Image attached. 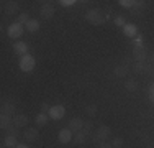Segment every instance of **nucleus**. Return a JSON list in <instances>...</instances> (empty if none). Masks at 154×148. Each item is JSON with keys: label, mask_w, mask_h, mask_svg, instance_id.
Here are the masks:
<instances>
[{"label": "nucleus", "mask_w": 154, "mask_h": 148, "mask_svg": "<svg viewBox=\"0 0 154 148\" xmlns=\"http://www.w3.org/2000/svg\"><path fill=\"white\" fill-rule=\"evenodd\" d=\"M85 20L89 21V23L95 25V27H98V25H102L105 21V17H103V13H102L100 8H90L89 12L85 13Z\"/></svg>", "instance_id": "f257e3e1"}, {"label": "nucleus", "mask_w": 154, "mask_h": 148, "mask_svg": "<svg viewBox=\"0 0 154 148\" xmlns=\"http://www.w3.org/2000/svg\"><path fill=\"white\" fill-rule=\"evenodd\" d=\"M18 64H20V69H21L23 72H30V71H33V69H35L36 59L33 58L30 53H28V54H25V56L20 58V63H18Z\"/></svg>", "instance_id": "f03ea898"}, {"label": "nucleus", "mask_w": 154, "mask_h": 148, "mask_svg": "<svg viewBox=\"0 0 154 148\" xmlns=\"http://www.w3.org/2000/svg\"><path fill=\"white\" fill-rule=\"evenodd\" d=\"M25 28L21 23H18V21H15V23H10L8 28H7V35H8V38L12 40H18L21 35H23Z\"/></svg>", "instance_id": "7ed1b4c3"}, {"label": "nucleus", "mask_w": 154, "mask_h": 148, "mask_svg": "<svg viewBox=\"0 0 154 148\" xmlns=\"http://www.w3.org/2000/svg\"><path fill=\"white\" fill-rule=\"evenodd\" d=\"M49 118H53V120H61L62 117L66 115V109H64V105H61V104H57V105H53L49 109Z\"/></svg>", "instance_id": "20e7f679"}, {"label": "nucleus", "mask_w": 154, "mask_h": 148, "mask_svg": "<svg viewBox=\"0 0 154 148\" xmlns=\"http://www.w3.org/2000/svg\"><path fill=\"white\" fill-rule=\"evenodd\" d=\"M148 50L144 46H134L133 48V58L134 61H139V63H146L148 61Z\"/></svg>", "instance_id": "39448f33"}, {"label": "nucleus", "mask_w": 154, "mask_h": 148, "mask_svg": "<svg viewBox=\"0 0 154 148\" xmlns=\"http://www.w3.org/2000/svg\"><path fill=\"white\" fill-rule=\"evenodd\" d=\"M112 135V128L108 127V125H102L100 128L97 130V135H95V142H105V140L108 138V137Z\"/></svg>", "instance_id": "423d86ee"}, {"label": "nucleus", "mask_w": 154, "mask_h": 148, "mask_svg": "<svg viewBox=\"0 0 154 148\" xmlns=\"http://www.w3.org/2000/svg\"><path fill=\"white\" fill-rule=\"evenodd\" d=\"M72 138H74V132H72L71 128H62V130H59V133H57L59 143H69Z\"/></svg>", "instance_id": "0eeeda50"}, {"label": "nucleus", "mask_w": 154, "mask_h": 148, "mask_svg": "<svg viewBox=\"0 0 154 148\" xmlns=\"http://www.w3.org/2000/svg\"><path fill=\"white\" fill-rule=\"evenodd\" d=\"M39 15H41V18H45V20L53 18L54 17V7L51 5V3H43L41 8H39Z\"/></svg>", "instance_id": "6e6552de"}, {"label": "nucleus", "mask_w": 154, "mask_h": 148, "mask_svg": "<svg viewBox=\"0 0 154 148\" xmlns=\"http://www.w3.org/2000/svg\"><path fill=\"white\" fill-rule=\"evenodd\" d=\"M3 13L10 15V17L17 15L18 13V3L17 2H5L3 3Z\"/></svg>", "instance_id": "1a4fd4ad"}, {"label": "nucleus", "mask_w": 154, "mask_h": 148, "mask_svg": "<svg viewBox=\"0 0 154 148\" xmlns=\"http://www.w3.org/2000/svg\"><path fill=\"white\" fill-rule=\"evenodd\" d=\"M123 35L128 36V38H134L138 35V27L134 23H126L123 27Z\"/></svg>", "instance_id": "9d476101"}, {"label": "nucleus", "mask_w": 154, "mask_h": 148, "mask_svg": "<svg viewBox=\"0 0 154 148\" xmlns=\"http://www.w3.org/2000/svg\"><path fill=\"white\" fill-rule=\"evenodd\" d=\"M13 51L21 58V56H25V54H28V44L23 43V41H17V43H13Z\"/></svg>", "instance_id": "9b49d317"}, {"label": "nucleus", "mask_w": 154, "mask_h": 148, "mask_svg": "<svg viewBox=\"0 0 154 148\" xmlns=\"http://www.w3.org/2000/svg\"><path fill=\"white\" fill-rule=\"evenodd\" d=\"M84 124H85V122L82 120V118H71V122H69V127L67 128H71L72 132H79V130H82L84 128Z\"/></svg>", "instance_id": "f8f14e48"}, {"label": "nucleus", "mask_w": 154, "mask_h": 148, "mask_svg": "<svg viewBox=\"0 0 154 148\" xmlns=\"http://www.w3.org/2000/svg\"><path fill=\"white\" fill-rule=\"evenodd\" d=\"M38 130H36V127H31V128H26L23 133V137H25V140L26 142H36V138H38Z\"/></svg>", "instance_id": "ddd939ff"}, {"label": "nucleus", "mask_w": 154, "mask_h": 148, "mask_svg": "<svg viewBox=\"0 0 154 148\" xmlns=\"http://www.w3.org/2000/svg\"><path fill=\"white\" fill-rule=\"evenodd\" d=\"M13 125H17L18 128H23L28 125V117L23 115V114H18V115L13 117Z\"/></svg>", "instance_id": "4468645a"}, {"label": "nucleus", "mask_w": 154, "mask_h": 148, "mask_svg": "<svg viewBox=\"0 0 154 148\" xmlns=\"http://www.w3.org/2000/svg\"><path fill=\"white\" fill-rule=\"evenodd\" d=\"M128 71H130V68H128V66H125V64H120V66H116V68L113 69V72H115V76H116V77H120V79H123V77H126Z\"/></svg>", "instance_id": "2eb2a0df"}, {"label": "nucleus", "mask_w": 154, "mask_h": 148, "mask_svg": "<svg viewBox=\"0 0 154 148\" xmlns=\"http://www.w3.org/2000/svg\"><path fill=\"white\" fill-rule=\"evenodd\" d=\"M87 137H89V133H87L85 130H79V132H75L74 140H75L77 145H84V143H85V140H87Z\"/></svg>", "instance_id": "dca6fc26"}, {"label": "nucleus", "mask_w": 154, "mask_h": 148, "mask_svg": "<svg viewBox=\"0 0 154 148\" xmlns=\"http://www.w3.org/2000/svg\"><path fill=\"white\" fill-rule=\"evenodd\" d=\"M12 125H13V117L2 115V118H0V127H2V130H8Z\"/></svg>", "instance_id": "f3484780"}, {"label": "nucleus", "mask_w": 154, "mask_h": 148, "mask_svg": "<svg viewBox=\"0 0 154 148\" xmlns=\"http://www.w3.org/2000/svg\"><path fill=\"white\" fill-rule=\"evenodd\" d=\"M25 30H28L30 33H35L39 30V21L36 20V18H30V21H28L26 25H25Z\"/></svg>", "instance_id": "a211bd4d"}, {"label": "nucleus", "mask_w": 154, "mask_h": 148, "mask_svg": "<svg viewBox=\"0 0 154 148\" xmlns=\"http://www.w3.org/2000/svg\"><path fill=\"white\" fill-rule=\"evenodd\" d=\"M3 143H5L7 148H17L18 146V140H17V137H13V135H7L5 140H3Z\"/></svg>", "instance_id": "6ab92c4d"}, {"label": "nucleus", "mask_w": 154, "mask_h": 148, "mask_svg": "<svg viewBox=\"0 0 154 148\" xmlns=\"http://www.w3.org/2000/svg\"><path fill=\"white\" fill-rule=\"evenodd\" d=\"M15 107L13 104H3L2 105V115H8V117H15Z\"/></svg>", "instance_id": "aec40b11"}, {"label": "nucleus", "mask_w": 154, "mask_h": 148, "mask_svg": "<svg viewBox=\"0 0 154 148\" xmlns=\"http://www.w3.org/2000/svg\"><path fill=\"white\" fill-rule=\"evenodd\" d=\"M48 118H49V115L48 114H43V112H39L38 115H36V127H43V125H46V122H48Z\"/></svg>", "instance_id": "412c9836"}, {"label": "nucleus", "mask_w": 154, "mask_h": 148, "mask_svg": "<svg viewBox=\"0 0 154 148\" xmlns=\"http://www.w3.org/2000/svg\"><path fill=\"white\" fill-rule=\"evenodd\" d=\"M125 87H126L128 92H136L138 91V82L134 79H128V82L125 84Z\"/></svg>", "instance_id": "4be33fe9"}, {"label": "nucleus", "mask_w": 154, "mask_h": 148, "mask_svg": "<svg viewBox=\"0 0 154 148\" xmlns=\"http://www.w3.org/2000/svg\"><path fill=\"white\" fill-rule=\"evenodd\" d=\"M144 69H146V63L134 61V64H133V71L136 72V74H141V72H144Z\"/></svg>", "instance_id": "5701e85b"}, {"label": "nucleus", "mask_w": 154, "mask_h": 148, "mask_svg": "<svg viewBox=\"0 0 154 148\" xmlns=\"http://www.w3.org/2000/svg\"><path fill=\"white\" fill-rule=\"evenodd\" d=\"M146 8V2H134V5H133V12L134 13H139V12H143V10Z\"/></svg>", "instance_id": "b1692460"}, {"label": "nucleus", "mask_w": 154, "mask_h": 148, "mask_svg": "<svg viewBox=\"0 0 154 148\" xmlns=\"http://www.w3.org/2000/svg\"><path fill=\"white\" fill-rule=\"evenodd\" d=\"M17 18H18L17 21H18V23H21V25H23V23L26 25L28 21H30V18H28V13H26V12H21V13H18V17H17Z\"/></svg>", "instance_id": "393cba45"}, {"label": "nucleus", "mask_w": 154, "mask_h": 148, "mask_svg": "<svg viewBox=\"0 0 154 148\" xmlns=\"http://www.w3.org/2000/svg\"><path fill=\"white\" fill-rule=\"evenodd\" d=\"M85 112H87V115H89V117H95V115H97V105H95V104L87 105Z\"/></svg>", "instance_id": "a878e982"}, {"label": "nucleus", "mask_w": 154, "mask_h": 148, "mask_svg": "<svg viewBox=\"0 0 154 148\" xmlns=\"http://www.w3.org/2000/svg\"><path fill=\"white\" fill-rule=\"evenodd\" d=\"M115 25H116V27H120V28H123L125 25H126V20H125L123 15H116V17H115Z\"/></svg>", "instance_id": "bb28decb"}, {"label": "nucleus", "mask_w": 154, "mask_h": 148, "mask_svg": "<svg viewBox=\"0 0 154 148\" xmlns=\"http://www.w3.org/2000/svg\"><path fill=\"white\" fill-rule=\"evenodd\" d=\"M120 5H122L123 7V8H133V5H134V0H120Z\"/></svg>", "instance_id": "cd10ccee"}, {"label": "nucleus", "mask_w": 154, "mask_h": 148, "mask_svg": "<svg viewBox=\"0 0 154 148\" xmlns=\"http://www.w3.org/2000/svg\"><path fill=\"white\" fill-rule=\"evenodd\" d=\"M123 138L122 137H115V138H113V142H112V146L113 148H122L123 146Z\"/></svg>", "instance_id": "c85d7f7f"}, {"label": "nucleus", "mask_w": 154, "mask_h": 148, "mask_svg": "<svg viewBox=\"0 0 154 148\" xmlns=\"http://www.w3.org/2000/svg\"><path fill=\"white\" fill-rule=\"evenodd\" d=\"M18 130H20V128H18L17 125H12V127H10L7 132H8V135H13V137H17V135H18Z\"/></svg>", "instance_id": "c756f323"}, {"label": "nucleus", "mask_w": 154, "mask_h": 148, "mask_svg": "<svg viewBox=\"0 0 154 148\" xmlns=\"http://www.w3.org/2000/svg\"><path fill=\"white\" fill-rule=\"evenodd\" d=\"M59 3H61L62 7H72L75 3V0H61Z\"/></svg>", "instance_id": "7c9ffc66"}, {"label": "nucleus", "mask_w": 154, "mask_h": 148, "mask_svg": "<svg viewBox=\"0 0 154 148\" xmlns=\"http://www.w3.org/2000/svg\"><path fill=\"white\" fill-rule=\"evenodd\" d=\"M144 72H146V74H154V64H149V63H146Z\"/></svg>", "instance_id": "2f4dec72"}, {"label": "nucleus", "mask_w": 154, "mask_h": 148, "mask_svg": "<svg viewBox=\"0 0 154 148\" xmlns=\"http://www.w3.org/2000/svg\"><path fill=\"white\" fill-rule=\"evenodd\" d=\"M49 109H51L49 104H46V102L41 104V112H43V114H49Z\"/></svg>", "instance_id": "473e14b6"}, {"label": "nucleus", "mask_w": 154, "mask_h": 148, "mask_svg": "<svg viewBox=\"0 0 154 148\" xmlns=\"http://www.w3.org/2000/svg\"><path fill=\"white\" fill-rule=\"evenodd\" d=\"M134 46H143V36H136L134 38Z\"/></svg>", "instance_id": "72a5a7b5"}, {"label": "nucleus", "mask_w": 154, "mask_h": 148, "mask_svg": "<svg viewBox=\"0 0 154 148\" xmlns=\"http://www.w3.org/2000/svg\"><path fill=\"white\" fill-rule=\"evenodd\" d=\"M90 128H92V122H85V124H84V128H82V130H85L87 133H89Z\"/></svg>", "instance_id": "f704fd0d"}, {"label": "nucleus", "mask_w": 154, "mask_h": 148, "mask_svg": "<svg viewBox=\"0 0 154 148\" xmlns=\"http://www.w3.org/2000/svg\"><path fill=\"white\" fill-rule=\"evenodd\" d=\"M97 148H113V146H112V143H107V142H102V143H100V145H98Z\"/></svg>", "instance_id": "c9c22d12"}, {"label": "nucleus", "mask_w": 154, "mask_h": 148, "mask_svg": "<svg viewBox=\"0 0 154 148\" xmlns=\"http://www.w3.org/2000/svg\"><path fill=\"white\" fill-rule=\"evenodd\" d=\"M148 63H149V64H154V51L151 54H148Z\"/></svg>", "instance_id": "e433bc0d"}, {"label": "nucleus", "mask_w": 154, "mask_h": 148, "mask_svg": "<svg viewBox=\"0 0 154 148\" xmlns=\"http://www.w3.org/2000/svg\"><path fill=\"white\" fill-rule=\"evenodd\" d=\"M17 148H30V146H28V145H23V143H18Z\"/></svg>", "instance_id": "4c0bfd02"}, {"label": "nucleus", "mask_w": 154, "mask_h": 148, "mask_svg": "<svg viewBox=\"0 0 154 148\" xmlns=\"http://www.w3.org/2000/svg\"><path fill=\"white\" fill-rule=\"evenodd\" d=\"M149 94H154V84H151V87H149Z\"/></svg>", "instance_id": "58836bf2"}, {"label": "nucleus", "mask_w": 154, "mask_h": 148, "mask_svg": "<svg viewBox=\"0 0 154 148\" xmlns=\"http://www.w3.org/2000/svg\"><path fill=\"white\" fill-rule=\"evenodd\" d=\"M149 101H151L154 104V94H149Z\"/></svg>", "instance_id": "ea45409f"}]
</instances>
